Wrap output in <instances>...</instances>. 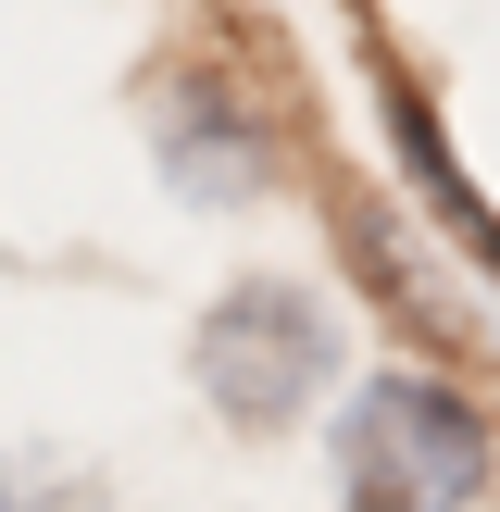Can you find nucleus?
I'll list each match as a JSON object with an SVG mask.
<instances>
[{
    "instance_id": "f257e3e1",
    "label": "nucleus",
    "mask_w": 500,
    "mask_h": 512,
    "mask_svg": "<svg viewBox=\"0 0 500 512\" xmlns=\"http://www.w3.org/2000/svg\"><path fill=\"white\" fill-rule=\"evenodd\" d=\"M500 475V438L450 375H363L338 400V512H475Z\"/></svg>"
},
{
    "instance_id": "f03ea898",
    "label": "nucleus",
    "mask_w": 500,
    "mask_h": 512,
    "mask_svg": "<svg viewBox=\"0 0 500 512\" xmlns=\"http://www.w3.org/2000/svg\"><path fill=\"white\" fill-rule=\"evenodd\" d=\"M338 363H350V325L325 313L313 288H288V275H250V288H225L213 313H200V338H188L200 400H213L225 425H250V438L300 425L325 388H338Z\"/></svg>"
},
{
    "instance_id": "7ed1b4c3",
    "label": "nucleus",
    "mask_w": 500,
    "mask_h": 512,
    "mask_svg": "<svg viewBox=\"0 0 500 512\" xmlns=\"http://www.w3.org/2000/svg\"><path fill=\"white\" fill-rule=\"evenodd\" d=\"M150 138H163V163H175V188H188V200H250V188H263V125L225 113L200 75H175V88H163Z\"/></svg>"
}]
</instances>
